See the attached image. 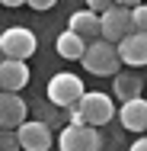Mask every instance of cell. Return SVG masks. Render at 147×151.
<instances>
[{"mask_svg": "<svg viewBox=\"0 0 147 151\" xmlns=\"http://www.w3.org/2000/svg\"><path fill=\"white\" fill-rule=\"evenodd\" d=\"M74 109H77V119L83 122V125H93V129H99V125H106V122H112L115 116V103H112V96L109 93H80V100L74 103Z\"/></svg>", "mask_w": 147, "mask_h": 151, "instance_id": "cell-1", "label": "cell"}, {"mask_svg": "<svg viewBox=\"0 0 147 151\" xmlns=\"http://www.w3.org/2000/svg\"><path fill=\"white\" fill-rule=\"evenodd\" d=\"M80 61H83V68H87L89 74H96V77H112V74L118 71V64H121L115 45L106 42V39H93V42H87Z\"/></svg>", "mask_w": 147, "mask_h": 151, "instance_id": "cell-2", "label": "cell"}, {"mask_svg": "<svg viewBox=\"0 0 147 151\" xmlns=\"http://www.w3.org/2000/svg\"><path fill=\"white\" fill-rule=\"evenodd\" d=\"M35 32L26 29V26H10V29H3L0 35V55L3 58H16V61H26L35 55Z\"/></svg>", "mask_w": 147, "mask_h": 151, "instance_id": "cell-3", "label": "cell"}, {"mask_svg": "<svg viewBox=\"0 0 147 151\" xmlns=\"http://www.w3.org/2000/svg\"><path fill=\"white\" fill-rule=\"evenodd\" d=\"M61 151H99L102 148V135L93 129V125H83V122H70L58 138Z\"/></svg>", "mask_w": 147, "mask_h": 151, "instance_id": "cell-4", "label": "cell"}, {"mask_svg": "<svg viewBox=\"0 0 147 151\" xmlns=\"http://www.w3.org/2000/svg\"><path fill=\"white\" fill-rule=\"evenodd\" d=\"M83 90H87L83 81H80L77 74H67V71H64V74H55V77L48 81V100H51L55 106H64V109L74 106Z\"/></svg>", "mask_w": 147, "mask_h": 151, "instance_id": "cell-5", "label": "cell"}, {"mask_svg": "<svg viewBox=\"0 0 147 151\" xmlns=\"http://www.w3.org/2000/svg\"><path fill=\"white\" fill-rule=\"evenodd\" d=\"M131 32V19H128V6H106L102 13H99V39H106V42H112L115 45L121 35H128Z\"/></svg>", "mask_w": 147, "mask_h": 151, "instance_id": "cell-6", "label": "cell"}, {"mask_svg": "<svg viewBox=\"0 0 147 151\" xmlns=\"http://www.w3.org/2000/svg\"><path fill=\"white\" fill-rule=\"evenodd\" d=\"M16 142L23 151H48L51 148V132L45 122H32V119H23L16 125Z\"/></svg>", "mask_w": 147, "mask_h": 151, "instance_id": "cell-7", "label": "cell"}, {"mask_svg": "<svg viewBox=\"0 0 147 151\" xmlns=\"http://www.w3.org/2000/svg\"><path fill=\"white\" fill-rule=\"evenodd\" d=\"M115 52H118V61L128 64V68H141L147 61V35L144 32H128L115 42Z\"/></svg>", "mask_w": 147, "mask_h": 151, "instance_id": "cell-8", "label": "cell"}, {"mask_svg": "<svg viewBox=\"0 0 147 151\" xmlns=\"http://www.w3.org/2000/svg\"><path fill=\"white\" fill-rule=\"evenodd\" d=\"M26 116H29V106L19 93L0 90V129H16Z\"/></svg>", "mask_w": 147, "mask_h": 151, "instance_id": "cell-9", "label": "cell"}, {"mask_svg": "<svg viewBox=\"0 0 147 151\" xmlns=\"http://www.w3.org/2000/svg\"><path fill=\"white\" fill-rule=\"evenodd\" d=\"M29 64L16 58H0V90H13L19 93L26 84H29Z\"/></svg>", "mask_w": 147, "mask_h": 151, "instance_id": "cell-10", "label": "cell"}, {"mask_svg": "<svg viewBox=\"0 0 147 151\" xmlns=\"http://www.w3.org/2000/svg\"><path fill=\"white\" fill-rule=\"evenodd\" d=\"M118 119L128 132H144L147 129V103L144 96H131V100H121V109H118Z\"/></svg>", "mask_w": 147, "mask_h": 151, "instance_id": "cell-11", "label": "cell"}, {"mask_svg": "<svg viewBox=\"0 0 147 151\" xmlns=\"http://www.w3.org/2000/svg\"><path fill=\"white\" fill-rule=\"evenodd\" d=\"M144 90V77L134 74V71H115L112 74V93L118 100H131V96H141Z\"/></svg>", "mask_w": 147, "mask_h": 151, "instance_id": "cell-12", "label": "cell"}, {"mask_svg": "<svg viewBox=\"0 0 147 151\" xmlns=\"http://www.w3.org/2000/svg\"><path fill=\"white\" fill-rule=\"evenodd\" d=\"M70 32H77L83 42H93V39H99V13H93V10H77L74 16H70Z\"/></svg>", "mask_w": 147, "mask_h": 151, "instance_id": "cell-13", "label": "cell"}, {"mask_svg": "<svg viewBox=\"0 0 147 151\" xmlns=\"http://www.w3.org/2000/svg\"><path fill=\"white\" fill-rule=\"evenodd\" d=\"M83 48H87V42L77 35V32H61L58 35V42H55V52H58L61 58H67V61H80V55H83Z\"/></svg>", "mask_w": 147, "mask_h": 151, "instance_id": "cell-14", "label": "cell"}, {"mask_svg": "<svg viewBox=\"0 0 147 151\" xmlns=\"http://www.w3.org/2000/svg\"><path fill=\"white\" fill-rule=\"evenodd\" d=\"M128 19H131V32H144L147 29V10H144V3L128 6Z\"/></svg>", "mask_w": 147, "mask_h": 151, "instance_id": "cell-15", "label": "cell"}, {"mask_svg": "<svg viewBox=\"0 0 147 151\" xmlns=\"http://www.w3.org/2000/svg\"><path fill=\"white\" fill-rule=\"evenodd\" d=\"M87 3V10H93V13H102L106 6H112V0H83Z\"/></svg>", "mask_w": 147, "mask_h": 151, "instance_id": "cell-16", "label": "cell"}, {"mask_svg": "<svg viewBox=\"0 0 147 151\" xmlns=\"http://www.w3.org/2000/svg\"><path fill=\"white\" fill-rule=\"evenodd\" d=\"M26 3H29L32 10H38V13H42V10H51V6L58 3V0H26Z\"/></svg>", "mask_w": 147, "mask_h": 151, "instance_id": "cell-17", "label": "cell"}, {"mask_svg": "<svg viewBox=\"0 0 147 151\" xmlns=\"http://www.w3.org/2000/svg\"><path fill=\"white\" fill-rule=\"evenodd\" d=\"M128 151H147V142H144V138H134V145H131Z\"/></svg>", "mask_w": 147, "mask_h": 151, "instance_id": "cell-18", "label": "cell"}, {"mask_svg": "<svg viewBox=\"0 0 147 151\" xmlns=\"http://www.w3.org/2000/svg\"><path fill=\"white\" fill-rule=\"evenodd\" d=\"M0 3H3V6H10V10H13V6H23V3H26V0H0Z\"/></svg>", "mask_w": 147, "mask_h": 151, "instance_id": "cell-19", "label": "cell"}, {"mask_svg": "<svg viewBox=\"0 0 147 151\" xmlns=\"http://www.w3.org/2000/svg\"><path fill=\"white\" fill-rule=\"evenodd\" d=\"M112 3H118V6H134V3H144V0H112Z\"/></svg>", "mask_w": 147, "mask_h": 151, "instance_id": "cell-20", "label": "cell"}, {"mask_svg": "<svg viewBox=\"0 0 147 151\" xmlns=\"http://www.w3.org/2000/svg\"><path fill=\"white\" fill-rule=\"evenodd\" d=\"M0 58H3V55H0Z\"/></svg>", "mask_w": 147, "mask_h": 151, "instance_id": "cell-21", "label": "cell"}]
</instances>
